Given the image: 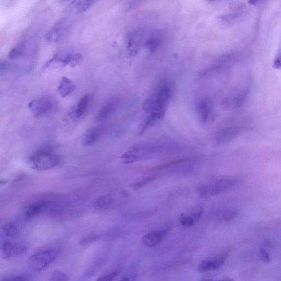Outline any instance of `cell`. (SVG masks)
I'll list each match as a JSON object with an SVG mask.
<instances>
[{"label":"cell","mask_w":281,"mask_h":281,"mask_svg":"<svg viewBox=\"0 0 281 281\" xmlns=\"http://www.w3.org/2000/svg\"><path fill=\"white\" fill-rule=\"evenodd\" d=\"M203 213L202 209L197 207L189 213L181 214L179 218V223L185 227L193 226L199 221Z\"/></svg>","instance_id":"9c48e42d"},{"label":"cell","mask_w":281,"mask_h":281,"mask_svg":"<svg viewBox=\"0 0 281 281\" xmlns=\"http://www.w3.org/2000/svg\"><path fill=\"white\" fill-rule=\"evenodd\" d=\"M96 2V1H90V0L74 1L70 4V9L73 12L77 14L85 13L94 5Z\"/></svg>","instance_id":"2e32d148"},{"label":"cell","mask_w":281,"mask_h":281,"mask_svg":"<svg viewBox=\"0 0 281 281\" xmlns=\"http://www.w3.org/2000/svg\"><path fill=\"white\" fill-rule=\"evenodd\" d=\"M198 113L199 119L203 123H207L212 118V110L209 102L205 100L200 101L198 105Z\"/></svg>","instance_id":"5bb4252c"},{"label":"cell","mask_w":281,"mask_h":281,"mask_svg":"<svg viewBox=\"0 0 281 281\" xmlns=\"http://www.w3.org/2000/svg\"><path fill=\"white\" fill-rule=\"evenodd\" d=\"M83 60V56L80 54H71L69 66L72 68L77 67L81 64Z\"/></svg>","instance_id":"d4e9b609"},{"label":"cell","mask_w":281,"mask_h":281,"mask_svg":"<svg viewBox=\"0 0 281 281\" xmlns=\"http://www.w3.org/2000/svg\"><path fill=\"white\" fill-rule=\"evenodd\" d=\"M9 67V63L6 61L0 62V74L6 71Z\"/></svg>","instance_id":"1f68e13d"},{"label":"cell","mask_w":281,"mask_h":281,"mask_svg":"<svg viewBox=\"0 0 281 281\" xmlns=\"http://www.w3.org/2000/svg\"><path fill=\"white\" fill-rule=\"evenodd\" d=\"M259 254L262 261L265 263H269L271 261V257L269 253L265 248H261Z\"/></svg>","instance_id":"f1b7e54d"},{"label":"cell","mask_w":281,"mask_h":281,"mask_svg":"<svg viewBox=\"0 0 281 281\" xmlns=\"http://www.w3.org/2000/svg\"><path fill=\"white\" fill-rule=\"evenodd\" d=\"M234 281L231 280V279H225V280H220V281Z\"/></svg>","instance_id":"d6a6232c"},{"label":"cell","mask_w":281,"mask_h":281,"mask_svg":"<svg viewBox=\"0 0 281 281\" xmlns=\"http://www.w3.org/2000/svg\"><path fill=\"white\" fill-rule=\"evenodd\" d=\"M148 32L144 30H138L127 36V47L130 53H137L140 49L144 47Z\"/></svg>","instance_id":"8992f818"},{"label":"cell","mask_w":281,"mask_h":281,"mask_svg":"<svg viewBox=\"0 0 281 281\" xmlns=\"http://www.w3.org/2000/svg\"><path fill=\"white\" fill-rule=\"evenodd\" d=\"M61 251L57 248H50L36 253L28 260L29 268L35 271H40L46 268L58 258Z\"/></svg>","instance_id":"7a4b0ae2"},{"label":"cell","mask_w":281,"mask_h":281,"mask_svg":"<svg viewBox=\"0 0 281 281\" xmlns=\"http://www.w3.org/2000/svg\"><path fill=\"white\" fill-rule=\"evenodd\" d=\"M58 157L48 150L41 149L29 158V164L33 169L43 171L51 169L58 165Z\"/></svg>","instance_id":"3957f363"},{"label":"cell","mask_w":281,"mask_h":281,"mask_svg":"<svg viewBox=\"0 0 281 281\" xmlns=\"http://www.w3.org/2000/svg\"><path fill=\"white\" fill-rule=\"evenodd\" d=\"M155 179V177L153 176H149L144 179L140 180L137 182H135L132 185V187L135 190H137L140 188H141L143 186L150 183V182H152Z\"/></svg>","instance_id":"484cf974"},{"label":"cell","mask_w":281,"mask_h":281,"mask_svg":"<svg viewBox=\"0 0 281 281\" xmlns=\"http://www.w3.org/2000/svg\"><path fill=\"white\" fill-rule=\"evenodd\" d=\"M240 130L236 127H229L220 130L214 138V143L216 146H222L237 137Z\"/></svg>","instance_id":"ba28073f"},{"label":"cell","mask_w":281,"mask_h":281,"mask_svg":"<svg viewBox=\"0 0 281 281\" xmlns=\"http://www.w3.org/2000/svg\"><path fill=\"white\" fill-rule=\"evenodd\" d=\"M119 273L120 271L118 270L113 271L101 276L96 281H113Z\"/></svg>","instance_id":"83f0119b"},{"label":"cell","mask_w":281,"mask_h":281,"mask_svg":"<svg viewBox=\"0 0 281 281\" xmlns=\"http://www.w3.org/2000/svg\"><path fill=\"white\" fill-rule=\"evenodd\" d=\"M161 42V35L158 32L148 33L146 40L145 41L144 47L150 52L153 53L158 48Z\"/></svg>","instance_id":"e0dca14e"},{"label":"cell","mask_w":281,"mask_h":281,"mask_svg":"<svg viewBox=\"0 0 281 281\" xmlns=\"http://www.w3.org/2000/svg\"><path fill=\"white\" fill-rule=\"evenodd\" d=\"M2 281H27V279L25 276H15V277L4 279Z\"/></svg>","instance_id":"4dcf8cb0"},{"label":"cell","mask_w":281,"mask_h":281,"mask_svg":"<svg viewBox=\"0 0 281 281\" xmlns=\"http://www.w3.org/2000/svg\"><path fill=\"white\" fill-rule=\"evenodd\" d=\"M240 178L235 176L219 178L201 186L199 189L200 198L208 199L221 195L240 184Z\"/></svg>","instance_id":"6da1fadb"},{"label":"cell","mask_w":281,"mask_h":281,"mask_svg":"<svg viewBox=\"0 0 281 281\" xmlns=\"http://www.w3.org/2000/svg\"><path fill=\"white\" fill-rule=\"evenodd\" d=\"M69 30V27L60 22L47 33L45 38L49 43H57L67 35Z\"/></svg>","instance_id":"8fae6325"},{"label":"cell","mask_w":281,"mask_h":281,"mask_svg":"<svg viewBox=\"0 0 281 281\" xmlns=\"http://www.w3.org/2000/svg\"><path fill=\"white\" fill-rule=\"evenodd\" d=\"M118 105V100L116 98H112L103 105L96 116V121L102 122L110 118L115 112Z\"/></svg>","instance_id":"7c38bea8"},{"label":"cell","mask_w":281,"mask_h":281,"mask_svg":"<svg viewBox=\"0 0 281 281\" xmlns=\"http://www.w3.org/2000/svg\"><path fill=\"white\" fill-rule=\"evenodd\" d=\"M98 136V132L97 129L92 128L88 131L86 134L85 138L84 139V144L85 146H90L94 143L97 139Z\"/></svg>","instance_id":"44dd1931"},{"label":"cell","mask_w":281,"mask_h":281,"mask_svg":"<svg viewBox=\"0 0 281 281\" xmlns=\"http://www.w3.org/2000/svg\"><path fill=\"white\" fill-rule=\"evenodd\" d=\"M92 100V96L90 94H86L79 100L76 109L77 116L81 117L85 114Z\"/></svg>","instance_id":"d6986e66"},{"label":"cell","mask_w":281,"mask_h":281,"mask_svg":"<svg viewBox=\"0 0 281 281\" xmlns=\"http://www.w3.org/2000/svg\"><path fill=\"white\" fill-rule=\"evenodd\" d=\"M0 250L3 258L10 259L25 254L27 251V248L25 246L4 241L0 247Z\"/></svg>","instance_id":"52a82bcc"},{"label":"cell","mask_w":281,"mask_h":281,"mask_svg":"<svg viewBox=\"0 0 281 281\" xmlns=\"http://www.w3.org/2000/svg\"><path fill=\"white\" fill-rule=\"evenodd\" d=\"M213 281L212 280H204V281Z\"/></svg>","instance_id":"836d02e7"},{"label":"cell","mask_w":281,"mask_h":281,"mask_svg":"<svg viewBox=\"0 0 281 281\" xmlns=\"http://www.w3.org/2000/svg\"><path fill=\"white\" fill-rule=\"evenodd\" d=\"M25 50V44L22 43L14 47L8 53V57L9 59H13L20 57Z\"/></svg>","instance_id":"7402d4cb"},{"label":"cell","mask_w":281,"mask_h":281,"mask_svg":"<svg viewBox=\"0 0 281 281\" xmlns=\"http://www.w3.org/2000/svg\"><path fill=\"white\" fill-rule=\"evenodd\" d=\"M167 232L165 229L149 232L142 238V244L147 247H155L164 240L167 235Z\"/></svg>","instance_id":"30bf717a"},{"label":"cell","mask_w":281,"mask_h":281,"mask_svg":"<svg viewBox=\"0 0 281 281\" xmlns=\"http://www.w3.org/2000/svg\"><path fill=\"white\" fill-rule=\"evenodd\" d=\"M238 210L235 209H224L215 210L211 217L219 222H227L233 220L238 215Z\"/></svg>","instance_id":"4fadbf2b"},{"label":"cell","mask_w":281,"mask_h":281,"mask_svg":"<svg viewBox=\"0 0 281 281\" xmlns=\"http://www.w3.org/2000/svg\"><path fill=\"white\" fill-rule=\"evenodd\" d=\"M228 256V253H224L212 258L201 261L198 266V271L200 273H205L218 270L225 263Z\"/></svg>","instance_id":"5b68a950"},{"label":"cell","mask_w":281,"mask_h":281,"mask_svg":"<svg viewBox=\"0 0 281 281\" xmlns=\"http://www.w3.org/2000/svg\"><path fill=\"white\" fill-rule=\"evenodd\" d=\"M137 274L133 272L125 275L119 281H137Z\"/></svg>","instance_id":"f546056e"},{"label":"cell","mask_w":281,"mask_h":281,"mask_svg":"<svg viewBox=\"0 0 281 281\" xmlns=\"http://www.w3.org/2000/svg\"><path fill=\"white\" fill-rule=\"evenodd\" d=\"M51 280L52 281H68V276L61 271L55 270L51 276Z\"/></svg>","instance_id":"cb8c5ba5"},{"label":"cell","mask_w":281,"mask_h":281,"mask_svg":"<svg viewBox=\"0 0 281 281\" xmlns=\"http://www.w3.org/2000/svg\"><path fill=\"white\" fill-rule=\"evenodd\" d=\"M56 101L49 96L41 97L31 101L28 107L36 118H40L48 115L53 111Z\"/></svg>","instance_id":"277c9868"},{"label":"cell","mask_w":281,"mask_h":281,"mask_svg":"<svg viewBox=\"0 0 281 281\" xmlns=\"http://www.w3.org/2000/svg\"><path fill=\"white\" fill-rule=\"evenodd\" d=\"M2 231L4 235L10 238L16 236L18 232L17 226L11 223L4 225L2 227Z\"/></svg>","instance_id":"603a6c76"},{"label":"cell","mask_w":281,"mask_h":281,"mask_svg":"<svg viewBox=\"0 0 281 281\" xmlns=\"http://www.w3.org/2000/svg\"><path fill=\"white\" fill-rule=\"evenodd\" d=\"M76 89V85L70 79L63 77L58 87V91L60 96L66 97L71 95Z\"/></svg>","instance_id":"9a60e30c"},{"label":"cell","mask_w":281,"mask_h":281,"mask_svg":"<svg viewBox=\"0 0 281 281\" xmlns=\"http://www.w3.org/2000/svg\"><path fill=\"white\" fill-rule=\"evenodd\" d=\"M100 236L97 235H91L84 237L79 242V245L81 246H85L93 242L96 241L100 239Z\"/></svg>","instance_id":"4316f807"},{"label":"cell","mask_w":281,"mask_h":281,"mask_svg":"<svg viewBox=\"0 0 281 281\" xmlns=\"http://www.w3.org/2000/svg\"><path fill=\"white\" fill-rule=\"evenodd\" d=\"M45 203L43 201H39L28 205L26 209V218L27 219L34 218L38 215L45 208Z\"/></svg>","instance_id":"ac0fdd59"},{"label":"cell","mask_w":281,"mask_h":281,"mask_svg":"<svg viewBox=\"0 0 281 281\" xmlns=\"http://www.w3.org/2000/svg\"><path fill=\"white\" fill-rule=\"evenodd\" d=\"M113 200L108 196H102L96 199L95 202V207L98 209L104 210L111 207Z\"/></svg>","instance_id":"ffe728a7"}]
</instances>
